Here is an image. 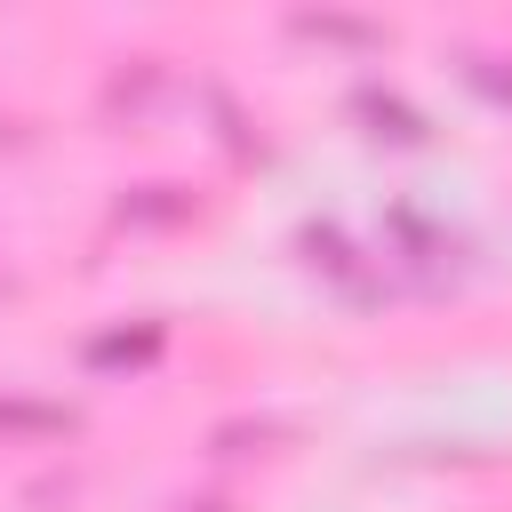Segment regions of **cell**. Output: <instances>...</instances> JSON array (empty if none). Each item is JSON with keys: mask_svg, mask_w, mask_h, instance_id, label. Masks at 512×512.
<instances>
[{"mask_svg": "<svg viewBox=\"0 0 512 512\" xmlns=\"http://www.w3.org/2000/svg\"><path fill=\"white\" fill-rule=\"evenodd\" d=\"M208 512H216V504H208Z\"/></svg>", "mask_w": 512, "mask_h": 512, "instance_id": "cell-1", "label": "cell"}]
</instances>
